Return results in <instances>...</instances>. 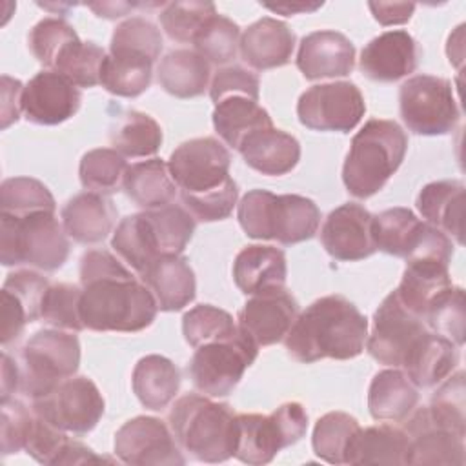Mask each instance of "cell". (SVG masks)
I'll return each instance as SVG.
<instances>
[{"label":"cell","mask_w":466,"mask_h":466,"mask_svg":"<svg viewBox=\"0 0 466 466\" xmlns=\"http://www.w3.org/2000/svg\"><path fill=\"white\" fill-rule=\"evenodd\" d=\"M80 286V317L87 329L135 333L157 317L158 306L149 288L106 249L82 255Z\"/></svg>","instance_id":"cell-1"},{"label":"cell","mask_w":466,"mask_h":466,"mask_svg":"<svg viewBox=\"0 0 466 466\" xmlns=\"http://www.w3.org/2000/svg\"><path fill=\"white\" fill-rule=\"evenodd\" d=\"M368 319L342 295H326L313 300L284 339L291 359L311 364L320 359L348 360L364 351Z\"/></svg>","instance_id":"cell-2"},{"label":"cell","mask_w":466,"mask_h":466,"mask_svg":"<svg viewBox=\"0 0 466 466\" xmlns=\"http://www.w3.org/2000/svg\"><path fill=\"white\" fill-rule=\"evenodd\" d=\"M408 137L395 120L370 118L353 137L342 166V182L350 195L370 198L400 167Z\"/></svg>","instance_id":"cell-3"},{"label":"cell","mask_w":466,"mask_h":466,"mask_svg":"<svg viewBox=\"0 0 466 466\" xmlns=\"http://www.w3.org/2000/svg\"><path fill=\"white\" fill-rule=\"evenodd\" d=\"M171 433L182 451L202 462H224L235 453L237 413L229 404L208 395L180 397L167 415Z\"/></svg>","instance_id":"cell-4"},{"label":"cell","mask_w":466,"mask_h":466,"mask_svg":"<svg viewBox=\"0 0 466 466\" xmlns=\"http://www.w3.org/2000/svg\"><path fill=\"white\" fill-rule=\"evenodd\" d=\"M237 218L249 238L291 246L309 240L317 233L320 211L311 198L302 195L251 189L240 198Z\"/></svg>","instance_id":"cell-5"},{"label":"cell","mask_w":466,"mask_h":466,"mask_svg":"<svg viewBox=\"0 0 466 466\" xmlns=\"http://www.w3.org/2000/svg\"><path fill=\"white\" fill-rule=\"evenodd\" d=\"M69 255L64 226L53 211H36L24 217L0 213V260L4 266H31L55 271Z\"/></svg>","instance_id":"cell-6"},{"label":"cell","mask_w":466,"mask_h":466,"mask_svg":"<svg viewBox=\"0 0 466 466\" xmlns=\"http://www.w3.org/2000/svg\"><path fill=\"white\" fill-rule=\"evenodd\" d=\"M80 366V342L73 331L40 329L20 351V391L38 399L58 382L73 377Z\"/></svg>","instance_id":"cell-7"},{"label":"cell","mask_w":466,"mask_h":466,"mask_svg":"<svg viewBox=\"0 0 466 466\" xmlns=\"http://www.w3.org/2000/svg\"><path fill=\"white\" fill-rule=\"evenodd\" d=\"M308 430V413L300 402H284L269 415L238 413L235 453L240 462L260 466L295 442Z\"/></svg>","instance_id":"cell-8"},{"label":"cell","mask_w":466,"mask_h":466,"mask_svg":"<svg viewBox=\"0 0 466 466\" xmlns=\"http://www.w3.org/2000/svg\"><path fill=\"white\" fill-rule=\"evenodd\" d=\"M258 346L238 328L231 337L195 348L187 371L195 390L208 397H226L255 362Z\"/></svg>","instance_id":"cell-9"},{"label":"cell","mask_w":466,"mask_h":466,"mask_svg":"<svg viewBox=\"0 0 466 466\" xmlns=\"http://www.w3.org/2000/svg\"><path fill=\"white\" fill-rule=\"evenodd\" d=\"M231 155L215 137L182 142L169 157V173L180 189V198L191 200L224 189L231 182Z\"/></svg>","instance_id":"cell-10"},{"label":"cell","mask_w":466,"mask_h":466,"mask_svg":"<svg viewBox=\"0 0 466 466\" xmlns=\"http://www.w3.org/2000/svg\"><path fill=\"white\" fill-rule=\"evenodd\" d=\"M399 111L410 131L426 137L450 133L461 118L451 82L433 75H415L400 86Z\"/></svg>","instance_id":"cell-11"},{"label":"cell","mask_w":466,"mask_h":466,"mask_svg":"<svg viewBox=\"0 0 466 466\" xmlns=\"http://www.w3.org/2000/svg\"><path fill=\"white\" fill-rule=\"evenodd\" d=\"M31 410L58 430L80 437L102 419L104 399L91 379L73 375L46 395L33 399Z\"/></svg>","instance_id":"cell-12"},{"label":"cell","mask_w":466,"mask_h":466,"mask_svg":"<svg viewBox=\"0 0 466 466\" xmlns=\"http://www.w3.org/2000/svg\"><path fill=\"white\" fill-rule=\"evenodd\" d=\"M366 102L353 82H328L306 89L297 102V116L313 131L350 133L364 116Z\"/></svg>","instance_id":"cell-13"},{"label":"cell","mask_w":466,"mask_h":466,"mask_svg":"<svg viewBox=\"0 0 466 466\" xmlns=\"http://www.w3.org/2000/svg\"><path fill=\"white\" fill-rule=\"evenodd\" d=\"M430 331L426 322L411 313L391 291L373 315V328L366 339L368 353L380 364L402 368L419 339Z\"/></svg>","instance_id":"cell-14"},{"label":"cell","mask_w":466,"mask_h":466,"mask_svg":"<svg viewBox=\"0 0 466 466\" xmlns=\"http://www.w3.org/2000/svg\"><path fill=\"white\" fill-rule=\"evenodd\" d=\"M115 455L131 466H180L186 462L171 428L147 415L126 420L115 433Z\"/></svg>","instance_id":"cell-15"},{"label":"cell","mask_w":466,"mask_h":466,"mask_svg":"<svg viewBox=\"0 0 466 466\" xmlns=\"http://www.w3.org/2000/svg\"><path fill=\"white\" fill-rule=\"evenodd\" d=\"M299 317V302L286 288L251 295L237 317L238 328L257 344L271 346L286 339Z\"/></svg>","instance_id":"cell-16"},{"label":"cell","mask_w":466,"mask_h":466,"mask_svg":"<svg viewBox=\"0 0 466 466\" xmlns=\"http://www.w3.org/2000/svg\"><path fill=\"white\" fill-rule=\"evenodd\" d=\"M320 242L328 255L340 262H355L377 251L373 240V215L360 204L346 202L324 220Z\"/></svg>","instance_id":"cell-17"},{"label":"cell","mask_w":466,"mask_h":466,"mask_svg":"<svg viewBox=\"0 0 466 466\" xmlns=\"http://www.w3.org/2000/svg\"><path fill=\"white\" fill-rule=\"evenodd\" d=\"M82 102L80 89L56 71L36 73L24 87L22 113L27 122L56 126L76 115Z\"/></svg>","instance_id":"cell-18"},{"label":"cell","mask_w":466,"mask_h":466,"mask_svg":"<svg viewBox=\"0 0 466 466\" xmlns=\"http://www.w3.org/2000/svg\"><path fill=\"white\" fill-rule=\"evenodd\" d=\"M419 56L420 47L408 31H384L364 46L359 67L370 80L395 82L417 69Z\"/></svg>","instance_id":"cell-19"},{"label":"cell","mask_w":466,"mask_h":466,"mask_svg":"<svg viewBox=\"0 0 466 466\" xmlns=\"http://www.w3.org/2000/svg\"><path fill=\"white\" fill-rule=\"evenodd\" d=\"M404 431L410 437L406 464H464V437L433 424L426 408L410 413L404 420Z\"/></svg>","instance_id":"cell-20"},{"label":"cell","mask_w":466,"mask_h":466,"mask_svg":"<svg viewBox=\"0 0 466 466\" xmlns=\"http://www.w3.org/2000/svg\"><path fill=\"white\" fill-rule=\"evenodd\" d=\"M297 67L308 80L346 76L355 67V46L339 31H313L300 40Z\"/></svg>","instance_id":"cell-21"},{"label":"cell","mask_w":466,"mask_h":466,"mask_svg":"<svg viewBox=\"0 0 466 466\" xmlns=\"http://www.w3.org/2000/svg\"><path fill=\"white\" fill-rule=\"evenodd\" d=\"M240 56L257 71L282 67L291 60L295 33L282 20L264 16L240 35Z\"/></svg>","instance_id":"cell-22"},{"label":"cell","mask_w":466,"mask_h":466,"mask_svg":"<svg viewBox=\"0 0 466 466\" xmlns=\"http://www.w3.org/2000/svg\"><path fill=\"white\" fill-rule=\"evenodd\" d=\"M140 279L153 293L160 311H180L195 299V273L182 255L158 257L144 269Z\"/></svg>","instance_id":"cell-23"},{"label":"cell","mask_w":466,"mask_h":466,"mask_svg":"<svg viewBox=\"0 0 466 466\" xmlns=\"http://www.w3.org/2000/svg\"><path fill=\"white\" fill-rule=\"evenodd\" d=\"M238 151L251 169L268 177L286 175L300 160L299 140L273 126L249 133Z\"/></svg>","instance_id":"cell-24"},{"label":"cell","mask_w":466,"mask_h":466,"mask_svg":"<svg viewBox=\"0 0 466 466\" xmlns=\"http://www.w3.org/2000/svg\"><path fill=\"white\" fill-rule=\"evenodd\" d=\"M60 217L67 237L78 244H96L111 233L116 208L106 195L84 191L67 200Z\"/></svg>","instance_id":"cell-25"},{"label":"cell","mask_w":466,"mask_h":466,"mask_svg":"<svg viewBox=\"0 0 466 466\" xmlns=\"http://www.w3.org/2000/svg\"><path fill=\"white\" fill-rule=\"evenodd\" d=\"M286 277V255L275 246L251 244L240 249L235 257L233 280L244 295L284 288Z\"/></svg>","instance_id":"cell-26"},{"label":"cell","mask_w":466,"mask_h":466,"mask_svg":"<svg viewBox=\"0 0 466 466\" xmlns=\"http://www.w3.org/2000/svg\"><path fill=\"white\" fill-rule=\"evenodd\" d=\"M448 266V262L430 258L406 262L402 279L393 289L395 295L411 313L424 320L431 302L453 286Z\"/></svg>","instance_id":"cell-27"},{"label":"cell","mask_w":466,"mask_h":466,"mask_svg":"<svg viewBox=\"0 0 466 466\" xmlns=\"http://www.w3.org/2000/svg\"><path fill=\"white\" fill-rule=\"evenodd\" d=\"M457 364L459 346L433 331H426L410 351L402 368L417 388H431L451 375Z\"/></svg>","instance_id":"cell-28"},{"label":"cell","mask_w":466,"mask_h":466,"mask_svg":"<svg viewBox=\"0 0 466 466\" xmlns=\"http://www.w3.org/2000/svg\"><path fill=\"white\" fill-rule=\"evenodd\" d=\"M417 209L426 222L457 244H462L464 184L461 180H437L426 184L417 195Z\"/></svg>","instance_id":"cell-29"},{"label":"cell","mask_w":466,"mask_h":466,"mask_svg":"<svg viewBox=\"0 0 466 466\" xmlns=\"http://www.w3.org/2000/svg\"><path fill=\"white\" fill-rule=\"evenodd\" d=\"M419 391L408 375L397 368L379 371L368 390V410L375 420L404 422L417 408Z\"/></svg>","instance_id":"cell-30"},{"label":"cell","mask_w":466,"mask_h":466,"mask_svg":"<svg viewBox=\"0 0 466 466\" xmlns=\"http://www.w3.org/2000/svg\"><path fill=\"white\" fill-rule=\"evenodd\" d=\"M131 384L144 408L160 411L178 393L180 370L167 357L146 355L135 364Z\"/></svg>","instance_id":"cell-31"},{"label":"cell","mask_w":466,"mask_h":466,"mask_svg":"<svg viewBox=\"0 0 466 466\" xmlns=\"http://www.w3.org/2000/svg\"><path fill=\"white\" fill-rule=\"evenodd\" d=\"M209 62L193 49L169 51L157 67L160 87L177 98H193L206 91Z\"/></svg>","instance_id":"cell-32"},{"label":"cell","mask_w":466,"mask_h":466,"mask_svg":"<svg viewBox=\"0 0 466 466\" xmlns=\"http://www.w3.org/2000/svg\"><path fill=\"white\" fill-rule=\"evenodd\" d=\"M410 437L393 424L360 428L348 451L346 464H406Z\"/></svg>","instance_id":"cell-33"},{"label":"cell","mask_w":466,"mask_h":466,"mask_svg":"<svg viewBox=\"0 0 466 466\" xmlns=\"http://www.w3.org/2000/svg\"><path fill=\"white\" fill-rule=\"evenodd\" d=\"M177 189L178 187L169 173V166L162 158L153 157L127 167L124 191L137 206L144 209H157L171 204Z\"/></svg>","instance_id":"cell-34"},{"label":"cell","mask_w":466,"mask_h":466,"mask_svg":"<svg viewBox=\"0 0 466 466\" xmlns=\"http://www.w3.org/2000/svg\"><path fill=\"white\" fill-rule=\"evenodd\" d=\"M426 226L411 209L390 208L373 217V240L377 249L408 258L422 240Z\"/></svg>","instance_id":"cell-35"},{"label":"cell","mask_w":466,"mask_h":466,"mask_svg":"<svg viewBox=\"0 0 466 466\" xmlns=\"http://www.w3.org/2000/svg\"><path fill=\"white\" fill-rule=\"evenodd\" d=\"M269 113L248 96H228L215 104L213 127L217 135L231 147L238 149L242 140L262 127H271Z\"/></svg>","instance_id":"cell-36"},{"label":"cell","mask_w":466,"mask_h":466,"mask_svg":"<svg viewBox=\"0 0 466 466\" xmlns=\"http://www.w3.org/2000/svg\"><path fill=\"white\" fill-rule=\"evenodd\" d=\"M153 64L155 62L144 55L109 51L102 64L100 84L111 95L126 98L138 96L151 84Z\"/></svg>","instance_id":"cell-37"},{"label":"cell","mask_w":466,"mask_h":466,"mask_svg":"<svg viewBox=\"0 0 466 466\" xmlns=\"http://www.w3.org/2000/svg\"><path fill=\"white\" fill-rule=\"evenodd\" d=\"M111 248L138 275L160 257L144 211L127 215L118 222L111 238Z\"/></svg>","instance_id":"cell-38"},{"label":"cell","mask_w":466,"mask_h":466,"mask_svg":"<svg viewBox=\"0 0 466 466\" xmlns=\"http://www.w3.org/2000/svg\"><path fill=\"white\" fill-rule=\"evenodd\" d=\"M360 424L355 417L344 411H329L322 415L313 428V451L319 459L329 464H346L348 451Z\"/></svg>","instance_id":"cell-39"},{"label":"cell","mask_w":466,"mask_h":466,"mask_svg":"<svg viewBox=\"0 0 466 466\" xmlns=\"http://www.w3.org/2000/svg\"><path fill=\"white\" fill-rule=\"evenodd\" d=\"M162 127L147 113L127 111L111 131V144L122 157L140 158L155 155L162 146Z\"/></svg>","instance_id":"cell-40"},{"label":"cell","mask_w":466,"mask_h":466,"mask_svg":"<svg viewBox=\"0 0 466 466\" xmlns=\"http://www.w3.org/2000/svg\"><path fill=\"white\" fill-rule=\"evenodd\" d=\"M153 242L160 257L182 255L195 233V218L180 206L167 204L157 209H146Z\"/></svg>","instance_id":"cell-41"},{"label":"cell","mask_w":466,"mask_h":466,"mask_svg":"<svg viewBox=\"0 0 466 466\" xmlns=\"http://www.w3.org/2000/svg\"><path fill=\"white\" fill-rule=\"evenodd\" d=\"M127 167L126 158L116 149L96 147L82 157L78 177L87 191L111 195L124 189Z\"/></svg>","instance_id":"cell-42"},{"label":"cell","mask_w":466,"mask_h":466,"mask_svg":"<svg viewBox=\"0 0 466 466\" xmlns=\"http://www.w3.org/2000/svg\"><path fill=\"white\" fill-rule=\"evenodd\" d=\"M56 204L49 187L31 177L5 178L0 186V213L24 217L36 211H53Z\"/></svg>","instance_id":"cell-43"},{"label":"cell","mask_w":466,"mask_h":466,"mask_svg":"<svg viewBox=\"0 0 466 466\" xmlns=\"http://www.w3.org/2000/svg\"><path fill=\"white\" fill-rule=\"evenodd\" d=\"M464 391V371L461 370L444 379L441 388L431 395L430 406H426L428 417L433 424L461 437L466 435Z\"/></svg>","instance_id":"cell-44"},{"label":"cell","mask_w":466,"mask_h":466,"mask_svg":"<svg viewBox=\"0 0 466 466\" xmlns=\"http://www.w3.org/2000/svg\"><path fill=\"white\" fill-rule=\"evenodd\" d=\"M237 331L238 324H235L233 317L211 304H198L182 317V333L191 348L231 337Z\"/></svg>","instance_id":"cell-45"},{"label":"cell","mask_w":466,"mask_h":466,"mask_svg":"<svg viewBox=\"0 0 466 466\" xmlns=\"http://www.w3.org/2000/svg\"><path fill=\"white\" fill-rule=\"evenodd\" d=\"M78 35L62 18H42L29 31V49L33 56L49 71H53L60 60V56L67 51L69 46L78 42Z\"/></svg>","instance_id":"cell-46"},{"label":"cell","mask_w":466,"mask_h":466,"mask_svg":"<svg viewBox=\"0 0 466 466\" xmlns=\"http://www.w3.org/2000/svg\"><path fill=\"white\" fill-rule=\"evenodd\" d=\"M195 51L213 64H228L237 56L240 46V27L228 16H211L193 40Z\"/></svg>","instance_id":"cell-47"},{"label":"cell","mask_w":466,"mask_h":466,"mask_svg":"<svg viewBox=\"0 0 466 466\" xmlns=\"http://www.w3.org/2000/svg\"><path fill=\"white\" fill-rule=\"evenodd\" d=\"M217 15L213 2H169L160 11V25L175 42H193L204 24Z\"/></svg>","instance_id":"cell-48"},{"label":"cell","mask_w":466,"mask_h":466,"mask_svg":"<svg viewBox=\"0 0 466 466\" xmlns=\"http://www.w3.org/2000/svg\"><path fill=\"white\" fill-rule=\"evenodd\" d=\"M424 322L430 331L461 348L464 342V289L451 286L439 295L428 308Z\"/></svg>","instance_id":"cell-49"},{"label":"cell","mask_w":466,"mask_h":466,"mask_svg":"<svg viewBox=\"0 0 466 466\" xmlns=\"http://www.w3.org/2000/svg\"><path fill=\"white\" fill-rule=\"evenodd\" d=\"M106 51L95 42H75L60 56L53 71L64 75L76 87H93L100 84V71Z\"/></svg>","instance_id":"cell-50"},{"label":"cell","mask_w":466,"mask_h":466,"mask_svg":"<svg viewBox=\"0 0 466 466\" xmlns=\"http://www.w3.org/2000/svg\"><path fill=\"white\" fill-rule=\"evenodd\" d=\"M109 51L137 53L155 62L162 51L160 29L147 18L131 16L115 27Z\"/></svg>","instance_id":"cell-51"},{"label":"cell","mask_w":466,"mask_h":466,"mask_svg":"<svg viewBox=\"0 0 466 466\" xmlns=\"http://www.w3.org/2000/svg\"><path fill=\"white\" fill-rule=\"evenodd\" d=\"M80 297L82 288L58 282L51 284L46 291L44 302H42V320L47 324L67 329V331H82L84 322L80 317Z\"/></svg>","instance_id":"cell-52"},{"label":"cell","mask_w":466,"mask_h":466,"mask_svg":"<svg viewBox=\"0 0 466 466\" xmlns=\"http://www.w3.org/2000/svg\"><path fill=\"white\" fill-rule=\"evenodd\" d=\"M67 442L69 437L66 431L35 413L24 450L40 464H60Z\"/></svg>","instance_id":"cell-53"},{"label":"cell","mask_w":466,"mask_h":466,"mask_svg":"<svg viewBox=\"0 0 466 466\" xmlns=\"http://www.w3.org/2000/svg\"><path fill=\"white\" fill-rule=\"evenodd\" d=\"M33 410H27L18 399L2 400L0 422V450L2 455L18 453L25 448V441L33 424Z\"/></svg>","instance_id":"cell-54"},{"label":"cell","mask_w":466,"mask_h":466,"mask_svg":"<svg viewBox=\"0 0 466 466\" xmlns=\"http://www.w3.org/2000/svg\"><path fill=\"white\" fill-rule=\"evenodd\" d=\"M49 286L51 284L44 275L31 269H20L9 273L2 288L18 299L27 313L29 322H35L42 319V302Z\"/></svg>","instance_id":"cell-55"},{"label":"cell","mask_w":466,"mask_h":466,"mask_svg":"<svg viewBox=\"0 0 466 466\" xmlns=\"http://www.w3.org/2000/svg\"><path fill=\"white\" fill-rule=\"evenodd\" d=\"M213 104L228 96H248L258 102V76L240 66L220 67L209 86Z\"/></svg>","instance_id":"cell-56"},{"label":"cell","mask_w":466,"mask_h":466,"mask_svg":"<svg viewBox=\"0 0 466 466\" xmlns=\"http://www.w3.org/2000/svg\"><path fill=\"white\" fill-rule=\"evenodd\" d=\"M24 84L7 75L2 76V129L9 127L18 120L22 113V93Z\"/></svg>","instance_id":"cell-57"},{"label":"cell","mask_w":466,"mask_h":466,"mask_svg":"<svg viewBox=\"0 0 466 466\" xmlns=\"http://www.w3.org/2000/svg\"><path fill=\"white\" fill-rule=\"evenodd\" d=\"M368 7L380 25L406 24L415 11L411 2H370Z\"/></svg>","instance_id":"cell-58"},{"label":"cell","mask_w":466,"mask_h":466,"mask_svg":"<svg viewBox=\"0 0 466 466\" xmlns=\"http://www.w3.org/2000/svg\"><path fill=\"white\" fill-rule=\"evenodd\" d=\"M20 390V370L18 364L4 351L2 353V400L11 399Z\"/></svg>","instance_id":"cell-59"},{"label":"cell","mask_w":466,"mask_h":466,"mask_svg":"<svg viewBox=\"0 0 466 466\" xmlns=\"http://www.w3.org/2000/svg\"><path fill=\"white\" fill-rule=\"evenodd\" d=\"M106 461L104 457H98L91 448H87L86 444L69 439L66 451L60 459V464H86V462H100Z\"/></svg>","instance_id":"cell-60"},{"label":"cell","mask_w":466,"mask_h":466,"mask_svg":"<svg viewBox=\"0 0 466 466\" xmlns=\"http://www.w3.org/2000/svg\"><path fill=\"white\" fill-rule=\"evenodd\" d=\"M142 5L144 4H131V2H96V4H87V7L91 11H95L96 16L107 18V20L120 18V16L127 15L129 11H133L135 7H142Z\"/></svg>","instance_id":"cell-61"},{"label":"cell","mask_w":466,"mask_h":466,"mask_svg":"<svg viewBox=\"0 0 466 466\" xmlns=\"http://www.w3.org/2000/svg\"><path fill=\"white\" fill-rule=\"evenodd\" d=\"M264 7L275 11V13H280L284 16H291L295 13H313L315 9L322 7V2H313V4H308V2H284V4H262Z\"/></svg>","instance_id":"cell-62"}]
</instances>
